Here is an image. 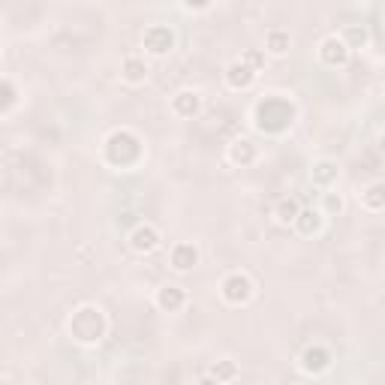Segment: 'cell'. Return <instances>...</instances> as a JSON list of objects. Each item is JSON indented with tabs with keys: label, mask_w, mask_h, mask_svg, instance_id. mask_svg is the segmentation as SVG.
I'll return each mask as SVG.
<instances>
[{
	"label": "cell",
	"mask_w": 385,
	"mask_h": 385,
	"mask_svg": "<svg viewBox=\"0 0 385 385\" xmlns=\"http://www.w3.org/2000/svg\"><path fill=\"white\" fill-rule=\"evenodd\" d=\"M292 118H295V109L283 96H265L256 105V127L262 133H283L292 124Z\"/></svg>",
	"instance_id": "6da1fadb"
},
{
	"label": "cell",
	"mask_w": 385,
	"mask_h": 385,
	"mask_svg": "<svg viewBox=\"0 0 385 385\" xmlns=\"http://www.w3.org/2000/svg\"><path fill=\"white\" fill-rule=\"evenodd\" d=\"M70 331L79 343H100L105 334V316L100 307H81L70 319Z\"/></svg>",
	"instance_id": "7a4b0ae2"
},
{
	"label": "cell",
	"mask_w": 385,
	"mask_h": 385,
	"mask_svg": "<svg viewBox=\"0 0 385 385\" xmlns=\"http://www.w3.org/2000/svg\"><path fill=\"white\" fill-rule=\"evenodd\" d=\"M105 157H109L114 166H133V163L142 157V142H138V136L129 133V129H118V133H112L109 142H105Z\"/></svg>",
	"instance_id": "3957f363"
},
{
	"label": "cell",
	"mask_w": 385,
	"mask_h": 385,
	"mask_svg": "<svg viewBox=\"0 0 385 385\" xmlns=\"http://www.w3.org/2000/svg\"><path fill=\"white\" fill-rule=\"evenodd\" d=\"M253 295V283L247 274H229L223 280V298L229 304H244Z\"/></svg>",
	"instance_id": "277c9868"
},
{
	"label": "cell",
	"mask_w": 385,
	"mask_h": 385,
	"mask_svg": "<svg viewBox=\"0 0 385 385\" xmlns=\"http://www.w3.org/2000/svg\"><path fill=\"white\" fill-rule=\"evenodd\" d=\"M171 45H175V34L169 28L154 24V28L145 30V48L151 54H166V52H171Z\"/></svg>",
	"instance_id": "5b68a950"
},
{
	"label": "cell",
	"mask_w": 385,
	"mask_h": 385,
	"mask_svg": "<svg viewBox=\"0 0 385 385\" xmlns=\"http://www.w3.org/2000/svg\"><path fill=\"white\" fill-rule=\"evenodd\" d=\"M319 54H322V61L329 63V67H343V63L349 61V45L343 43L340 37H329L319 45Z\"/></svg>",
	"instance_id": "8992f818"
},
{
	"label": "cell",
	"mask_w": 385,
	"mask_h": 385,
	"mask_svg": "<svg viewBox=\"0 0 385 385\" xmlns=\"http://www.w3.org/2000/svg\"><path fill=\"white\" fill-rule=\"evenodd\" d=\"M301 367H304L307 373H325L331 367V352L322 346H310V349H304V355H301Z\"/></svg>",
	"instance_id": "52a82bcc"
},
{
	"label": "cell",
	"mask_w": 385,
	"mask_h": 385,
	"mask_svg": "<svg viewBox=\"0 0 385 385\" xmlns=\"http://www.w3.org/2000/svg\"><path fill=\"white\" fill-rule=\"evenodd\" d=\"M129 247L136 253H151L160 247V232L154 226H138L133 235H129Z\"/></svg>",
	"instance_id": "ba28073f"
},
{
	"label": "cell",
	"mask_w": 385,
	"mask_h": 385,
	"mask_svg": "<svg viewBox=\"0 0 385 385\" xmlns=\"http://www.w3.org/2000/svg\"><path fill=\"white\" fill-rule=\"evenodd\" d=\"M253 79H256V70H250L244 61L229 63V70H226V81L235 87V91H241V87H250V85H253Z\"/></svg>",
	"instance_id": "9c48e42d"
},
{
	"label": "cell",
	"mask_w": 385,
	"mask_h": 385,
	"mask_svg": "<svg viewBox=\"0 0 385 385\" xmlns=\"http://www.w3.org/2000/svg\"><path fill=\"white\" fill-rule=\"evenodd\" d=\"M196 262H199V250H196L193 244H178V247L171 250V265H175L178 271H190V268H196Z\"/></svg>",
	"instance_id": "30bf717a"
},
{
	"label": "cell",
	"mask_w": 385,
	"mask_h": 385,
	"mask_svg": "<svg viewBox=\"0 0 385 385\" xmlns=\"http://www.w3.org/2000/svg\"><path fill=\"white\" fill-rule=\"evenodd\" d=\"M199 94H193V91H181L171 100V109H175V114H181V118H193V114H199Z\"/></svg>",
	"instance_id": "8fae6325"
},
{
	"label": "cell",
	"mask_w": 385,
	"mask_h": 385,
	"mask_svg": "<svg viewBox=\"0 0 385 385\" xmlns=\"http://www.w3.org/2000/svg\"><path fill=\"white\" fill-rule=\"evenodd\" d=\"M184 289H178V286H163V289L157 292V304L163 310H169V313H175V310L184 307Z\"/></svg>",
	"instance_id": "7c38bea8"
},
{
	"label": "cell",
	"mask_w": 385,
	"mask_h": 385,
	"mask_svg": "<svg viewBox=\"0 0 385 385\" xmlns=\"http://www.w3.org/2000/svg\"><path fill=\"white\" fill-rule=\"evenodd\" d=\"M229 160H232L235 166H250V163L256 160V147H253V142H247V138H238V142H232V147H229Z\"/></svg>",
	"instance_id": "4fadbf2b"
},
{
	"label": "cell",
	"mask_w": 385,
	"mask_h": 385,
	"mask_svg": "<svg viewBox=\"0 0 385 385\" xmlns=\"http://www.w3.org/2000/svg\"><path fill=\"white\" fill-rule=\"evenodd\" d=\"M301 214V208H298V202L292 199V196H286V199L277 202V208H274V217H277V223H283V226H289L295 223Z\"/></svg>",
	"instance_id": "5bb4252c"
},
{
	"label": "cell",
	"mask_w": 385,
	"mask_h": 385,
	"mask_svg": "<svg viewBox=\"0 0 385 385\" xmlns=\"http://www.w3.org/2000/svg\"><path fill=\"white\" fill-rule=\"evenodd\" d=\"M337 181V166L331 160H319L313 166V184L316 187H331Z\"/></svg>",
	"instance_id": "9a60e30c"
},
{
	"label": "cell",
	"mask_w": 385,
	"mask_h": 385,
	"mask_svg": "<svg viewBox=\"0 0 385 385\" xmlns=\"http://www.w3.org/2000/svg\"><path fill=\"white\" fill-rule=\"evenodd\" d=\"M362 202H364V208H367V211H385V184H382V181L371 184V187L364 190Z\"/></svg>",
	"instance_id": "2e32d148"
},
{
	"label": "cell",
	"mask_w": 385,
	"mask_h": 385,
	"mask_svg": "<svg viewBox=\"0 0 385 385\" xmlns=\"http://www.w3.org/2000/svg\"><path fill=\"white\" fill-rule=\"evenodd\" d=\"M295 229H298L301 235H316L319 229H322V214H319V211H301L298 220H295Z\"/></svg>",
	"instance_id": "e0dca14e"
},
{
	"label": "cell",
	"mask_w": 385,
	"mask_h": 385,
	"mask_svg": "<svg viewBox=\"0 0 385 385\" xmlns=\"http://www.w3.org/2000/svg\"><path fill=\"white\" fill-rule=\"evenodd\" d=\"M124 79H127V81H133V85L145 81V79H147L145 61H138V57H129V61H124Z\"/></svg>",
	"instance_id": "ac0fdd59"
},
{
	"label": "cell",
	"mask_w": 385,
	"mask_h": 385,
	"mask_svg": "<svg viewBox=\"0 0 385 385\" xmlns=\"http://www.w3.org/2000/svg\"><path fill=\"white\" fill-rule=\"evenodd\" d=\"M289 34H286V30H271V34H268V39H265V45H268V52L271 54H286L289 52Z\"/></svg>",
	"instance_id": "d6986e66"
},
{
	"label": "cell",
	"mask_w": 385,
	"mask_h": 385,
	"mask_svg": "<svg viewBox=\"0 0 385 385\" xmlns=\"http://www.w3.org/2000/svg\"><path fill=\"white\" fill-rule=\"evenodd\" d=\"M343 43H346L349 48H362L367 43V30L358 28V24H349L346 34H343Z\"/></svg>",
	"instance_id": "ffe728a7"
},
{
	"label": "cell",
	"mask_w": 385,
	"mask_h": 385,
	"mask_svg": "<svg viewBox=\"0 0 385 385\" xmlns=\"http://www.w3.org/2000/svg\"><path fill=\"white\" fill-rule=\"evenodd\" d=\"M238 373V367H235V362H229V358H223V362H217L214 367H211V376L220 382H226V379H232V376Z\"/></svg>",
	"instance_id": "44dd1931"
},
{
	"label": "cell",
	"mask_w": 385,
	"mask_h": 385,
	"mask_svg": "<svg viewBox=\"0 0 385 385\" xmlns=\"http://www.w3.org/2000/svg\"><path fill=\"white\" fill-rule=\"evenodd\" d=\"M241 61L247 63L250 70H262V67H265V54H262V52H253V48H250V52H244Z\"/></svg>",
	"instance_id": "7402d4cb"
},
{
	"label": "cell",
	"mask_w": 385,
	"mask_h": 385,
	"mask_svg": "<svg viewBox=\"0 0 385 385\" xmlns=\"http://www.w3.org/2000/svg\"><path fill=\"white\" fill-rule=\"evenodd\" d=\"M3 103H0V112H10L12 109V103H15V91H12V85H10V79H3Z\"/></svg>",
	"instance_id": "603a6c76"
},
{
	"label": "cell",
	"mask_w": 385,
	"mask_h": 385,
	"mask_svg": "<svg viewBox=\"0 0 385 385\" xmlns=\"http://www.w3.org/2000/svg\"><path fill=\"white\" fill-rule=\"evenodd\" d=\"M325 211H329V214H340L343 211V199L337 193H325Z\"/></svg>",
	"instance_id": "cb8c5ba5"
},
{
	"label": "cell",
	"mask_w": 385,
	"mask_h": 385,
	"mask_svg": "<svg viewBox=\"0 0 385 385\" xmlns=\"http://www.w3.org/2000/svg\"><path fill=\"white\" fill-rule=\"evenodd\" d=\"M196 385H223V382H220V379H214V376H205V379H199Z\"/></svg>",
	"instance_id": "d4e9b609"
},
{
	"label": "cell",
	"mask_w": 385,
	"mask_h": 385,
	"mask_svg": "<svg viewBox=\"0 0 385 385\" xmlns=\"http://www.w3.org/2000/svg\"><path fill=\"white\" fill-rule=\"evenodd\" d=\"M379 151H385V136H379Z\"/></svg>",
	"instance_id": "484cf974"
}]
</instances>
